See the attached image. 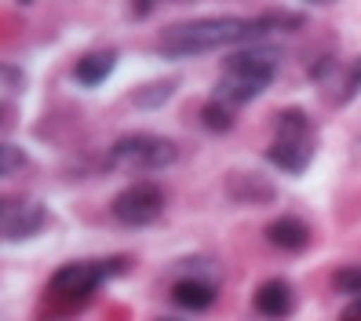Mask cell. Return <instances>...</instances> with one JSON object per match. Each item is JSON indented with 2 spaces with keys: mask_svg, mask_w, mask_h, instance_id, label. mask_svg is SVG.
<instances>
[{
  "mask_svg": "<svg viewBox=\"0 0 361 321\" xmlns=\"http://www.w3.org/2000/svg\"><path fill=\"white\" fill-rule=\"evenodd\" d=\"M226 194L238 205H267L274 198V186L267 179H259V176H252V172H230Z\"/></svg>",
  "mask_w": 361,
  "mask_h": 321,
  "instance_id": "12",
  "label": "cell"
},
{
  "mask_svg": "<svg viewBox=\"0 0 361 321\" xmlns=\"http://www.w3.org/2000/svg\"><path fill=\"white\" fill-rule=\"evenodd\" d=\"M201 124L208 128V132H230L233 128V106H226V102H219V99H208L204 106H201Z\"/></svg>",
  "mask_w": 361,
  "mask_h": 321,
  "instance_id": "14",
  "label": "cell"
},
{
  "mask_svg": "<svg viewBox=\"0 0 361 321\" xmlns=\"http://www.w3.org/2000/svg\"><path fill=\"white\" fill-rule=\"evenodd\" d=\"M161 321H172V317H161Z\"/></svg>",
  "mask_w": 361,
  "mask_h": 321,
  "instance_id": "22",
  "label": "cell"
},
{
  "mask_svg": "<svg viewBox=\"0 0 361 321\" xmlns=\"http://www.w3.org/2000/svg\"><path fill=\"white\" fill-rule=\"evenodd\" d=\"M307 4H314V8H329V4H339V0H307Z\"/></svg>",
  "mask_w": 361,
  "mask_h": 321,
  "instance_id": "19",
  "label": "cell"
},
{
  "mask_svg": "<svg viewBox=\"0 0 361 321\" xmlns=\"http://www.w3.org/2000/svg\"><path fill=\"white\" fill-rule=\"evenodd\" d=\"M307 23L303 15H208V18H190V23H176L161 30L157 37V52L168 59H186V55H208L219 48H233V44H248V40H259L274 30H300Z\"/></svg>",
  "mask_w": 361,
  "mask_h": 321,
  "instance_id": "1",
  "label": "cell"
},
{
  "mask_svg": "<svg viewBox=\"0 0 361 321\" xmlns=\"http://www.w3.org/2000/svg\"><path fill=\"white\" fill-rule=\"evenodd\" d=\"M314 150H317V132H314V121L307 117V110L288 106V110L274 117V139L267 146V161L274 168H281L288 176H300L310 168Z\"/></svg>",
  "mask_w": 361,
  "mask_h": 321,
  "instance_id": "3",
  "label": "cell"
},
{
  "mask_svg": "<svg viewBox=\"0 0 361 321\" xmlns=\"http://www.w3.org/2000/svg\"><path fill=\"white\" fill-rule=\"evenodd\" d=\"M332 289L343 292V296L361 299V267H339V270L332 274Z\"/></svg>",
  "mask_w": 361,
  "mask_h": 321,
  "instance_id": "15",
  "label": "cell"
},
{
  "mask_svg": "<svg viewBox=\"0 0 361 321\" xmlns=\"http://www.w3.org/2000/svg\"><path fill=\"white\" fill-rule=\"evenodd\" d=\"M15 4H18V8H30V4H33V0H15Z\"/></svg>",
  "mask_w": 361,
  "mask_h": 321,
  "instance_id": "21",
  "label": "cell"
},
{
  "mask_svg": "<svg viewBox=\"0 0 361 321\" xmlns=\"http://www.w3.org/2000/svg\"><path fill=\"white\" fill-rule=\"evenodd\" d=\"M281 66L278 48H238L230 59H223V73L216 80L212 99H219L226 106H245L252 99H259Z\"/></svg>",
  "mask_w": 361,
  "mask_h": 321,
  "instance_id": "2",
  "label": "cell"
},
{
  "mask_svg": "<svg viewBox=\"0 0 361 321\" xmlns=\"http://www.w3.org/2000/svg\"><path fill=\"white\" fill-rule=\"evenodd\" d=\"M267 241L281 252H303L310 245V226L300 216H278L267 226Z\"/></svg>",
  "mask_w": 361,
  "mask_h": 321,
  "instance_id": "9",
  "label": "cell"
},
{
  "mask_svg": "<svg viewBox=\"0 0 361 321\" xmlns=\"http://www.w3.org/2000/svg\"><path fill=\"white\" fill-rule=\"evenodd\" d=\"M164 190L150 179H142V183H132V186H124L121 194L114 198L110 212H114V219L121 226H150L164 216Z\"/></svg>",
  "mask_w": 361,
  "mask_h": 321,
  "instance_id": "6",
  "label": "cell"
},
{
  "mask_svg": "<svg viewBox=\"0 0 361 321\" xmlns=\"http://www.w3.org/2000/svg\"><path fill=\"white\" fill-rule=\"evenodd\" d=\"M179 161V146L168 135H154V132H132L121 135L110 154H106V168L114 172H157Z\"/></svg>",
  "mask_w": 361,
  "mask_h": 321,
  "instance_id": "5",
  "label": "cell"
},
{
  "mask_svg": "<svg viewBox=\"0 0 361 321\" xmlns=\"http://www.w3.org/2000/svg\"><path fill=\"white\" fill-rule=\"evenodd\" d=\"M343 321H361V299H354V307H347Z\"/></svg>",
  "mask_w": 361,
  "mask_h": 321,
  "instance_id": "18",
  "label": "cell"
},
{
  "mask_svg": "<svg viewBox=\"0 0 361 321\" xmlns=\"http://www.w3.org/2000/svg\"><path fill=\"white\" fill-rule=\"evenodd\" d=\"M176 88H179L176 77H161V80H154V84H139L128 99L139 106V110H154V106H161L164 99H172Z\"/></svg>",
  "mask_w": 361,
  "mask_h": 321,
  "instance_id": "13",
  "label": "cell"
},
{
  "mask_svg": "<svg viewBox=\"0 0 361 321\" xmlns=\"http://www.w3.org/2000/svg\"><path fill=\"white\" fill-rule=\"evenodd\" d=\"M216 299H219L216 285L201 281V277H183V281L172 285V303L183 307V310H208Z\"/></svg>",
  "mask_w": 361,
  "mask_h": 321,
  "instance_id": "11",
  "label": "cell"
},
{
  "mask_svg": "<svg viewBox=\"0 0 361 321\" xmlns=\"http://www.w3.org/2000/svg\"><path fill=\"white\" fill-rule=\"evenodd\" d=\"M128 270L124 255L114 260H80V263H66L62 270L51 274L48 281V303H59L62 310H77L102 289V281H110L114 274Z\"/></svg>",
  "mask_w": 361,
  "mask_h": 321,
  "instance_id": "4",
  "label": "cell"
},
{
  "mask_svg": "<svg viewBox=\"0 0 361 321\" xmlns=\"http://www.w3.org/2000/svg\"><path fill=\"white\" fill-rule=\"evenodd\" d=\"M48 226V208L33 198L0 194V241H30Z\"/></svg>",
  "mask_w": 361,
  "mask_h": 321,
  "instance_id": "7",
  "label": "cell"
},
{
  "mask_svg": "<svg viewBox=\"0 0 361 321\" xmlns=\"http://www.w3.org/2000/svg\"><path fill=\"white\" fill-rule=\"evenodd\" d=\"M11 121V110H4V102H0V124H8Z\"/></svg>",
  "mask_w": 361,
  "mask_h": 321,
  "instance_id": "20",
  "label": "cell"
},
{
  "mask_svg": "<svg viewBox=\"0 0 361 321\" xmlns=\"http://www.w3.org/2000/svg\"><path fill=\"white\" fill-rule=\"evenodd\" d=\"M26 88V73L11 66V62H0V95H18Z\"/></svg>",
  "mask_w": 361,
  "mask_h": 321,
  "instance_id": "16",
  "label": "cell"
},
{
  "mask_svg": "<svg viewBox=\"0 0 361 321\" xmlns=\"http://www.w3.org/2000/svg\"><path fill=\"white\" fill-rule=\"evenodd\" d=\"M26 164V154L15 143H0V176H11L15 168Z\"/></svg>",
  "mask_w": 361,
  "mask_h": 321,
  "instance_id": "17",
  "label": "cell"
},
{
  "mask_svg": "<svg viewBox=\"0 0 361 321\" xmlns=\"http://www.w3.org/2000/svg\"><path fill=\"white\" fill-rule=\"evenodd\" d=\"M117 70V52L114 48H102V52H88V55H80L77 59V66H73V80L84 84V88H99V84L106 80Z\"/></svg>",
  "mask_w": 361,
  "mask_h": 321,
  "instance_id": "10",
  "label": "cell"
},
{
  "mask_svg": "<svg viewBox=\"0 0 361 321\" xmlns=\"http://www.w3.org/2000/svg\"><path fill=\"white\" fill-rule=\"evenodd\" d=\"M252 307H256L263 317H270V321H281V317H288L292 307H295V289L285 281V277H270V281H263V285L256 289V296H252Z\"/></svg>",
  "mask_w": 361,
  "mask_h": 321,
  "instance_id": "8",
  "label": "cell"
}]
</instances>
